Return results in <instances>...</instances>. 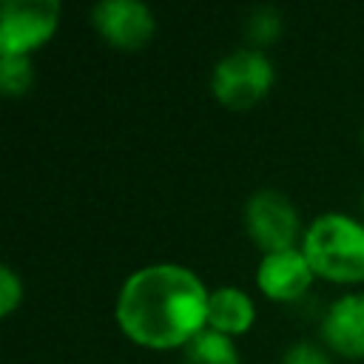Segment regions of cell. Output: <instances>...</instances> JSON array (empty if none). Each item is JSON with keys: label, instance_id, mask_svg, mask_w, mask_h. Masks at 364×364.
Instances as JSON below:
<instances>
[{"label": "cell", "instance_id": "8992f818", "mask_svg": "<svg viewBox=\"0 0 364 364\" xmlns=\"http://www.w3.org/2000/svg\"><path fill=\"white\" fill-rule=\"evenodd\" d=\"M91 23L117 51H139L156 31L154 11L139 0H102L91 9Z\"/></svg>", "mask_w": 364, "mask_h": 364}, {"label": "cell", "instance_id": "3957f363", "mask_svg": "<svg viewBox=\"0 0 364 364\" xmlns=\"http://www.w3.org/2000/svg\"><path fill=\"white\" fill-rule=\"evenodd\" d=\"M273 80L276 74H273V63L267 60V54L245 46V48L225 54L213 65L210 91L219 105L230 111H245L267 97V91L273 88Z\"/></svg>", "mask_w": 364, "mask_h": 364}, {"label": "cell", "instance_id": "8fae6325", "mask_svg": "<svg viewBox=\"0 0 364 364\" xmlns=\"http://www.w3.org/2000/svg\"><path fill=\"white\" fill-rule=\"evenodd\" d=\"M279 34H282V17H279L276 9L259 6V9H253V11L247 14V20H245V37H247L250 48H259V51H262V48L270 46Z\"/></svg>", "mask_w": 364, "mask_h": 364}, {"label": "cell", "instance_id": "30bf717a", "mask_svg": "<svg viewBox=\"0 0 364 364\" xmlns=\"http://www.w3.org/2000/svg\"><path fill=\"white\" fill-rule=\"evenodd\" d=\"M182 364H239V350L228 336L205 327L182 347Z\"/></svg>", "mask_w": 364, "mask_h": 364}, {"label": "cell", "instance_id": "5bb4252c", "mask_svg": "<svg viewBox=\"0 0 364 364\" xmlns=\"http://www.w3.org/2000/svg\"><path fill=\"white\" fill-rule=\"evenodd\" d=\"M282 364H330V355L310 341H296L293 347H287Z\"/></svg>", "mask_w": 364, "mask_h": 364}, {"label": "cell", "instance_id": "9a60e30c", "mask_svg": "<svg viewBox=\"0 0 364 364\" xmlns=\"http://www.w3.org/2000/svg\"><path fill=\"white\" fill-rule=\"evenodd\" d=\"M361 210H364V196H361Z\"/></svg>", "mask_w": 364, "mask_h": 364}, {"label": "cell", "instance_id": "7c38bea8", "mask_svg": "<svg viewBox=\"0 0 364 364\" xmlns=\"http://www.w3.org/2000/svg\"><path fill=\"white\" fill-rule=\"evenodd\" d=\"M34 82L31 57H0V88L6 97H23Z\"/></svg>", "mask_w": 364, "mask_h": 364}, {"label": "cell", "instance_id": "277c9868", "mask_svg": "<svg viewBox=\"0 0 364 364\" xmlns=\"http://www.w3.org/2000/svg\"><path fill=\"white\" fill-rule=\"evenodd\" d=\"M60 23L57 0H6L0 9V57H31Z\"/></svg>", "mask_w": 364, "mask_h": 364}, {"label": "cell", "instance_id": "5b68a950", "mask_svg": "<svg viewBox=\"0 0 364 364\" xmlns=\"http://www.w3.org/2000/svg\"><path fill=\"white\" fill-rule=\"evenodd\" d=\"M245 230L259 250L279 253L296 247L301 222L293 202L284 193L264 188L245 202Z\"/></svg>", "mask_w": 364, "mask_h": 364}, {"label": "cell", "instance_id": "6da1fadb", "mask_svg": "<svg viewBox=\"0 0 364 364\" xmlns=\"http://www.w3.org/2000/svg\"><path fill=\"white\" fill-rule=\"evenodd\" d=\"M210 293L182 264H148L134 270L117 296V324L139 347L176 350L208 327Z\"/></svg>", "mask_w": 364, "mask_h": 364}, {"label": "cell", "instance_id": "4fadbf2b", "mask_svg": "<svg viewBox=\"0 0 364 364\" xmlns=\"http://www.w3.org/2000/svg\"><path fill=\"white\" fill-rule=\"evenodd\" d=\"M20 301H23V282L9 264H3L0 267V313L11 316Z\"/></svg>", "mask_w": 364, "mask_h": 364}, {"label": "cell", "instance_id": "9c48e42d", "mask_svg": "<svg viewBox=\"0 0 364 364\" xmlns=\"http://www.w3.org/2000/svg\"><path fill=\"white\" fill-rule=\"evenodd\" d=\"M256 307L250 296L239 287H219L208 299V330H216L222 336H242L253 327Z\"/></svg>", "mask_w": 364, "mask_h": 364}, {"label": "cell", "instance_id": "7a4b0ae2", "mask_svg": "<svg viewBox=\"0 0 364 364\" xmlns=\"http://www.w3.org/2000/svg\"><path fill=\"white\" fill-rule=\"evenodd\" d=\"M301 253L318 279L364 282V222L347 213H321L301 233Z\"/></svg>", "mask_w": 364, "mask_h": 364}, {"label": "cell", "instance_id": "52a82bcc", "mask_svg": "<svg viewBox=\"0 0 364 364\" xmlns=\"http://www.w3.org/2000/svg\"><path fill=\"white\" fill-rule=\"evenodd\" d=\"M313 279H316V273H313L310 262L304 259L301 247L264 253L262 262H259V270H256L259 290L273 301H296V299H301L310 290Z\"/></svg>", "mask_w": 364, "mask_h": 364}, {"label": "cell", "instance_id": "ba28073f", "mask_svg": "<svg viewBox=\"0 0 364 364\" xmlns=\"http://www.w3.org/2000/svg\"><path fill=\"white\" fill-rule=\"evenodd\" d=\"M321 338L344 358H364V293H347L327 307Z\"/></svg>", "mask_w": 364, "mask_h": 364}]
</instances>
